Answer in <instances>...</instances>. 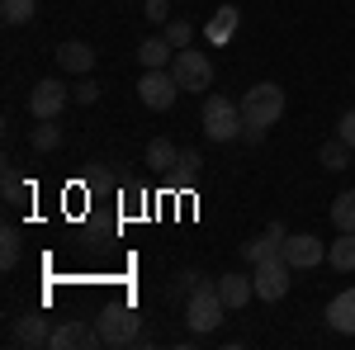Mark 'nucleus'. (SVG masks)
<instances>
[{
  "instance_id": "nucleus-1",
  "label": "nucleus",
  "mask_w": 355,
  "mask_h": 350,
  "mask_svg": "<svg viewBox=\"0 0 355 350\" xmlns=\"http://www.w3.org/2000/svg\"><path fill=\"white\" fill-rule=\"evenodd\" d=\"M237 105H242V128H270L284 114V90L275 81H256Z\"/></svg>"
},
{
  "instance_id": "nucleus-2",
  "label": "nucleus",
  "mask_w": 355,
  "mask_h": 350,
  "mask_svg": "<svg viewBox=\"0 0 355 350\" xmlns=\"http://www.w3.org/2000/svg\"><path fill=\"white\" fill-rule=\"evenodd\" d=\"M223 313H227V303H223L218 284H214V279H199V289L185 298V322H190V331H199V336L218 331Z\"/></svg>"
},
{
  "instance_id": "nucleus-3",
  "label": "nucleus",
  "mask_w": 355,
  "mask_h": 350,
  "mask_svg": "<svg viewBox=\"0 0 355 350\" xmlns=\"http://www.w3.org/2000/svg\"><path fill=\"white\" fill-rule=\"evenodd\" d=\"M204 137L209 142H232L242 137V105L227 100V95H204Z\"/></svg>"
},
{
  "instance_id": "nucleus-4",
  "label": "nucleus",
  "mask_w": 355,
  "mask_h": 350,
  "mask_svg": "<svg viewBox=\"0 0 355 350\" xmlns=\"http://www.w3.org/2000/svg\"><path fill=\"white\" fill-rule=\"evenodd\" d=\"M95 331H100V346H133L142 331V317L133 308H105L95 317Z\"/></svg>"
},
{
  "instance_id": "nucleus-5",
  "label": "nucleus",
  "mask_w": 355,
  "mask_h": 350,
  "mask_svg": "<svg viewBox=\"0 0 355 350\" xmlns=\"http://www.w3.org/2000/svg\"><path fill=\"white\" fill-rule=\"evenodd\" d=\"M175 95H180V81H175L171 67H162V71H142V81H137V100H142V109L166 114V109L175 105Z\"/></svg>"
},
{
  "instance_id": "nucleus-6",
  "label": "nucleus",
  "mask_w": 355,
  "mask_h": 350,
  "mask_svg": "<svg viewBox=\"0 0 355 350\" xmlns=\"http://www.w3.org/2000/svg\"><path fill=\"white\" fill-rule=\"evenodd\" d=\"M251 284H256V298H261V303H279V298L289 294V284H294V265H289L284 256H279V261H266V265H256Z\"/></svg>"
},
{
  "instance_id": "nucleus-7",
  "label": "nucleus",
  "mask_w": 355,
  "mask_h": 350,
  "mask_svg": "<svg viewBox=\"0 0 355 350\" xmlns=\"http://www.w3.org/2000/svg\"><path fill=\"white\" fill-rule=\"evenodd\" d=\"M171 71H175L180 90H209V85H214V62H209L204 53H190V48H180V53H175Z\"/></svg>"
},
{
  "instance_id": "nucleus-8",
  "label": "nucleus",
  "mask_w": 355,
  "mask_h": 350,
  "mask_svg": "<svg viewBox=\"0 0 355 350\" xmlns=\"http://www.w3.org/2000/svg\"><path fill=\"white\" fill-rule=\"evenodd\" d=\"M67 81H57V76H43V81L28 90V114L33 119H57L62 109H67Z\"/></svg>"
},
{
  "instance_id": "nucleus-9",
  "label": "nucleus",
  "mask_w": 355,
  "mask_h": 350,
  "mask_svg": "<svg viewBox=\"0 0 355 350\" xmlns=\"http://www.w3.org/2000/svg\"><path fill=\"white\" fill-rule=\"evenodd\" d=\"M284 222H270L266 232H256L251 242H242V261H251V265H266V261H279L284 256Z\"/></svg>"
},
{
  "instance_id": "nucleus-10",
  "label": "nucleus",
  "mask_w": 355,
  "mask_h": 350,
  "mask_svg": "<svg viewBox=\"0 0 355 350\" xmlns=\"http://www.w3.org/2000/svg\"><path fill=\"white\" fill-rule=\"evenodd\" d=\"M48 346L53 350H90V346H100V331L90 322H81V317H67L62 326H53Z\"/></svg>"
},
{
  "instance_id": "nucleus-11",
  "label": "nucleus",
  "mask_w": 355,
  "mask_h": 350,
  "mask_svg": "<svg viewBox=\"0 0 355 350\" xmlns=\"http://www.w3.org/2000/svg\"><path fill=\"white\" fill-rule=\"evenodd\" d=\"M284 261L294 270H313L327 261V242H318L313 232H299V237H284Z\"/></svg>"
},
{
  "instance_id": "nucleus-12",
  "label": "nucleus",
  "mask_w": 355,
  "mask_h": 350,
  "mask_svg": "<svg viewBox=\"0 0 355 350\" xmlns=\"http://www.w3.org/2000/svg\"><path fill=\"white\" fill-rule=\"evenodd\" d=\"M57 67H62V71H71V76H90V67H95L90 43H81V38H67V43L57 48Z\"/></svg>"
},
{
  "instance_id": "nucleus-13",
  "label": "nucleus",
  "mask_w": 355,
  "mask_h": 350,
  "mask_svg": "<svg viewBox=\"0 0 355 350\" xmlns=\"http://www.w3.org/2000/svg\"><path fill=\"white\" fill-rule=\"evenodd\" d=\"M237 24H242V10H237V5H218V10H214V19L204 24V38H209L214 48H223V43H232Z\"/></svg>"
},
{
  "instance_id": "nucleus-14",
  "label": "nucleus",
  "mask_w": 355,
  "mask_h": 350,
  "mask_svg": "<svg viewBox=\"0 0 355 350\" xmlns=\"http://www.w3.org/2000/svg\"><path fill=\"white\" fill-rule=\"evenodd\" d=\"M175 53H180V48H175V43L162 33V38H142L137 62H142V71H162V67H171V62H175Z\"/></svg>"
},
{
  "instance_id": "nucleus-15",
  "label": "nucleus",
  "mask_w": 355,
  "mask_h": 350,
  "mask_svg": "<svg viewBox=\"0 0 355 350\" xmlns=\"http://www.w3.org/2000/svg\"><path fill=\"white\" fill-rule=\"evenodd\" d=\"M327 326H331V331H341V336H355V284H351V289H341V294L331 298Z\"/></svg>"
},
{
  "instance_id": "nucleus-16",
  "label": "nucleus",
  "mask_w": 355,
  "mask_h": 350,
  "mask_svg": "<svg viewBox=\"0 0 355 350\" xmlns=\"http://www.w3.org/2000/svg\"><path fill=\"white\" fill-rule=\"evenodd\" d=\"M48 336H53V326H48V317H38V313H28V317H19L15 322V331H10V341L15 346H48Z\"/></svg>"
},
{
  "instance_id": "nucleus-17",
  "label": "nucleus",
  "mask_w": 355,
  "mask_h": 350,
  "mask_svg": "<svg viewBox=\"0 0 355 350\" xmlns=\"http://www.w3.org/2000/svg\"><path fill=\"white\" fill-rule=\"evenodd\" d=\"M218 294L227 303V313H232V308H246L256 298V284H251V274H218Z\"/></svg>"
},
{
  "instance_id": "nucleus-18",
  "label": "nucleus",
  "mask_w": 355,
  "mask_h": 350,
  "mask_svg": "<svg viewBox=\"0 0 355 350\" xmlns=\"http://www.w3.org/2000/svg\"><path fill=\"white\" fill-rule=\"evenodd\" d=\"M147 166H152L157 175H175V166H180V147H175L171 137H152V142H147Z\"/></svg>"
},
{
  "instance_id": "nucleus-19",
  "label": "nucleus",
  "mask_w": 355,
  "mask_h": 350,
  "mask_svg": "<svg viewBox=\"0 0 355 350\" xmlns=\"http://www.w3.org/2000/svg\"><path fill=\"white\" fill-rule=\"evenodd\" d=\"M62 137H67V133H62V123H57V119H38V128H28V147L48 157V152L62 147Z\"/></svg>"
},
{
  "instance_id": "nucleus-20",
  "label": "nucleus",
  "mask_w": 355,
  "mask_h": 350,
  "mask_svg": "<svg viewBox=\"0 0 355 350\" xmlns=\"http://www.w3.org/2000/svg\"><path fill=\"white\" fill-rule=\"evenodd\" d=\"M327 261H331V270L351 274V270H355V232H341V237L327 246Z\"/></svg>"
},
{
  "instance_id": "nucleus-21",
  "label": "nucleus",
  "mask_w": 355,
  "mask_h": 350,
  "mask_svg": "<svg viewBox=\"0 0 355 350\" xmlns=\"http://www.w3.org/2000/svg\"><path fill=\"white\" fill-rule=\"evenodd\" d=\"M331 227L336 232H355V189H341L331 199Z\"/></svg>"
},
{
  "instance_id": "nucleus-22",
  "label": "nucleus",
  "mask_w": 355,
  "mask_h": 350,
  "mask_svg": "<svg viewBox=\"0 0 355 350\" xmlns=\"http://www.w3.org/2000/svg\"><path fill=\"white\" fill-rule=\"evenodd\" d=\"M318 161L327 166V170H346V166L355 161V147H351V142H341V137H331V142H322Z\"/></svg>"
},
{
  "instance_id": "nucleus-23",
  "label": "nucleus",
  "mask_w": 355,
  "mask_h": 350,
  "mask_svg": "<svg viewBox=\"0 0 355 350\" xmlns=\"http://www.w3.org/2000/svg\"><path fill=\"white\" fill-rule=\"evenodd\" d=\"M33 15H38V5H33V0H0V19H5L10 28L33 24Z\"/></svg>"
},
{
  "instance_id": "nucleus-24",
  "label": "nucleus",
  "mask_w": 355,
  "mask_h": 350,
  "mask_svg": "<svg viewBox=\"0 0 355 350\" xmlns=\"http://www.w3.org/2000/svg\"><path fill=\"white\" fill-rule=\"evenodd\" d=\"M19 256H24V237H19V227H5V232H0V270H15V265H19Z\"/></svg>"
},
{
  "instance_id": "nucleus-25",
  "label": "nucleus",
  "mask_w": 355,
  "mask_h": 350,
  "mask_svg": "<svg viewBox=\"0 0 355 350\" xmlns=\"http://www.w3.org/2000/svg\"><path fill=\"white\" fill-rule=\"evenodd\" d=\"M199 175H204V157H199L194 147H180V166H175V180H180V185H194Z\"/></svg>"
},
{
  "instance_id": "nucleus-26",
  "label": "nucleus",
  "mask_w": 355,
  "mask_h": 350,
  "mask_svg": "<svg viewBox=\"0 0 355 350\" xmlns=\"http://www.w3.org/2000/svg\"><path fill=\"white\" fill-rule=\"evenodd\" d=\"M24 199H28V185L19 180L15 166H5V204H24Z\"/></svg>"
},
{
  "instance_id": "nucleus-27",
  "label": "nucleus",
  "mask_w": 355,
  "mask_h": 350,
  "mask_svg": "<svg viewBox=\"0 0 355 350\" xmlns=\"http://www.w3.org/2000/svg\"><path fill=\"white\" fill-rule=\"evenodd\" d=\"M194 289H199V274H194V270H175V274H171V294L175 298H190Z\"/></svg>"
},
{
  "instance_id": "nucleus-28",
  "label": "nucleus",
  "mask_w": 355,
  "mask_h": 350,
  "mask_svg": "<svg viewBox=\"0 0 355 350\" xmlns=\"http://www.w3.org/2000/svg\"><path fill=\"white\" fill-rule=\"evenodd\" d=\"M166 38H171L175 48H190V38H194V24H185V19H175V15H171V19H166Z\"/></svg>"
},
{
  "instance_id": "nucleus-29",
  "label": "nucleus",
  "mask_w": 355,
  "mask_h": 350,
  "mask_svg": "<svg viewBox=\"0 0 355 350\" xmlns=\"http://www.w3.org/2000/svg\"><path fill=\"white\" fill-rule=\"evenodd\" d=\"M71 100H76V105H95V100H100V85L90 81V76H81V81L71 85Z\"/></svg>"
},
{
  "instance_id": "nucleus-30",
  "label": "nucleus",
  "mask_w": 355,
  "mask_h": 350,
  "mask_svg": "<svg viewBox=\"0 0 355 350\" xmlns=\"http://www.w3.org/2000/svg\"><path fill=\"white\" fill-rule=\"evenodd\" d=\"M142 19L166 24V19H171V0H147V5H142Z\"/></svg>"
},
{
  "instance_id": "nucleus-31",
  "label": "nucleus",
  "mask_w": 355,
  "mask_h": 350,
  "mask_svg": "<svg viewBox=\"0 0 355 350\" xmlns=\"http://www.w3.org/2000/svg\"><path fill=\"white\" fill-rule=\"evenodd\" d=\"M336 137L355 147V109H351V114H341V128H336Z\"/></svg>"
},
{
  "instance_id": "nucleus-32",
  "label": "nucleus",
  "mask_w": 355,
  "mask_h": 350,
  "mask_svg": "<svg viewBox=\"0 0 355 350\" xmlns=\"http://www.w3.org/2000/svg\"><path fill=\"white\" fill-rule=\"evenodd\" d=\"M266 133H270V128H242V142H251V147H261V142H266Z\"/></svg>"
}]
</instances>
